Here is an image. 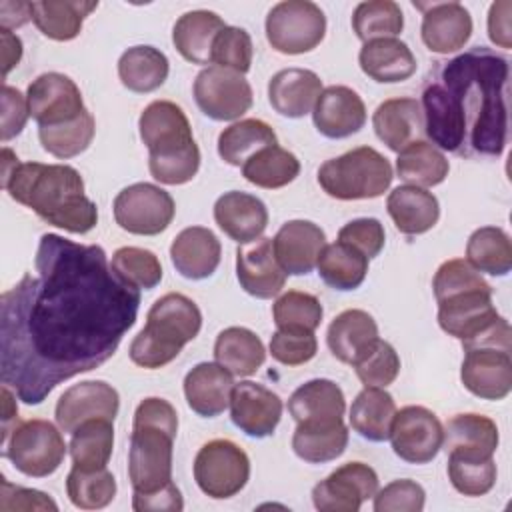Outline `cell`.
I'll use <instances>...</instances> for the list:
<instances>
[{"mask_svg":"<svg viewBox=\"0 0 512 512\" xmlns=\"http://www.w3.org/2000/svg\"><path fill=\"white\" fill-rule=\"evenodd\" d=\"M112 210L122 230L138 236H156L172 224L176 204L164 188L150 182H136L116 194Z\"/></svg>","mask_w":512,"mask_h":512,"instance_id":"11","label":"cell"},{"mask_svg":"<svg viewBox=\"0 0 512 512\" xmlns=\"http://www.w3.org/2000/svg\"><path fill=\"white\" fill-rule=\"evenodd\" d=\"M270 354L276 362L284 366H300L310 362L318 352V342L314 332H282L276 330L270 338Z\"/></svg>","mask_w":512,"mask_h":512,"instance_id":"56","label":"cell"},{"mask_svg":"<svg viewBox=\"0 0 512 512\" xmlns=\"http://www.w3.org/2000/svg\"><path fill=\"white\" fill-rule=\"evenodd\" d=\"M344 410V392L334 380L328 378L308 380L288 398V412L296 422L338 420L344 416Z\"/></svg>","mask_w":512,"mask_h":512,"instance_id":"35","label":"cell"},{"mask_svg":"<svg viewBox=\"0 0 512 512\" xmlns=\"http://www.w3.org/2000/svg\"><path fill=\"white\" fill-rule=\"evenodd\" d=\"M312 120L322 136L342 140L364 128L366 106L356 90L334 84L320 92L312 110Z\"/></svg>","mask_w":512,"mask_h":512,"instance_id":"21","label":"cell"},{"mask_svg":"<svg viewBox=\"0 0 512 512\" xmlns=\"http://www.w3.org/2000/svg\"><path fill=\"white\" fill-rule=\"evenodd\" d=\"M338 240L356 248L368 260H372L382 252L386 232L378 218H356L338 230Z\"/></svg>","mask_w":512,"mask_h":512,"instance_id":"57","label":"cell"},{"mask_svg":"<svg viewBox=\"0 0 512 512\" xmlns=\"http://www.w3.org/2000/svg\"><path fill=\"white\" fill-rule=\"evenodd\" d=\"M2 440L10 434V430L18 424V406H16V392H10V386L2 384Z\"/></svg>","mask_w":512,"mask_h":512,"instance_id":"64","label":"cell"},{"mask_svg":"<svg viewBox=\"0 0 512 512\" xmlns=\"http://www.w3.org/2000/svg\"><path fill=\"white\" fill-rule=\"evenodd\" d=\"M176 434L178 414L168 400L150 396L136 406L128 448V478L134 492H156L172 482Z\"/></svg>","mask_w":512,"mask_h":512,"instance_id":"5","label":"cell"},{"mask_svg":"<svg viewBox=\"0 0 512 512\" xmlns=\"http://www.w3.org/2000/svg\"><path fill=\"white\" fill-rule=\"evenodd\" d=\"M396 414V402L386 388L364 386L350 406L352 430L368 442H384L390 436V426Z\"/></svg>","mask_w":512,"mask_h":512,"instance_id":"38","label":"cell"},{"mask_svg":"<svg viewBox=\"0 0 512 512\" xmlns=\"http://www.w3.org/2000/svg\"><path fill=\"white\" fill-rule=\"evenodd\" d=\"M222 246L216 234L204 226H188L170 244V260L176 272L188 280L212 276L220 264Z\"/></svg>","mask_w":512,"mask_h":512,"instance_id":"24","label":"cell"},{"mask_svg":"<svg viewBox=\"0 0 512 512\" xmlns=\"http://www.w3.org/2000/svg\"><path fill=\"white\" fill-rule=\"evenodd\" d=\"M34 270L0 296L2 384L24 404L110 360L140 308L102 246L44 234Z\"/></svg>","mask_w":512,"mask_h":512,"instance_id":"1","label":"cell"},{"mask_svg":"<svg viewBox=\"0 0 512 512\" xmlns=\"http://www.w3.org/2000/svg\"><path fill=\"white\" fill-rule=\"evenodd\" d=\"M320 278L334 290H356L368 274V258L356 248L336 240L326 244L316 262Z\"/></svg>","mask_w":512,"mask_h":512,"instance_id":"43","label":"cell"},{"mask_svg":"<svg viewBox=\"0 0 512 512\" xmlns=\"http://www.w3.org/2000/svg\"><path fill=\"white\" fill-rule=\"evenodd\" d=\"M0 510L14 512V510H50L56 512L58 504L40 490L14 486L4 476L0 478Z\"/></svg>","mask_w":512,"mask_h":512,"instance_id":"58","label":"cell"},{"mask_svg":"<svg viewBox=\"0 0 512 512\" xmlns=\"http://www.w3.org/2000/svg\"><path fill=\"white\" fill-rule=\"evenodd\" d=\"M508 60L474 46L440 62L422 90L424 134L458 156L504 152L508 140Z\"/></svg>","mask_w":512,"mask_h":512,"instance_id":"2","label":"cell"},{"mask_svg":"<svg viewBox=\"0 0 512 512\" xmlns=\"http://www.w3.org/2000/svg\"><path fill=\"white\" fill-rule=\"evenodd\" d=\"M94 134H96V122L88 110L78 118L62 124L38 126V140L42 148L60 160L74 158L84 150H88V146L94 140Z\"/></svg>","mask_w":512,"mask_h":512,"instance_id":"46","label":"cell"},{"mask_svg":"<svg viewBox=\"0 0 512 512\" xmlns=\"http://www.w3.org/2000/svg\"><path fill=\"white\" fill-rule=\"evenodd\" d=\"M352 366L358 380L364 386L386 388L400 374V356L390 342L378 338L374 346L362 358H358Z\"/></svg>","mask_w":512,"mask_h":512,"instance_id":"52","label":"cell"},{"mask_svg":"<svg viewBox=\"0 0 512 512\" xmlns=\"http://www.w3.org/2000/svg\"><path fill=\"white\" fill-rule=\"evenodd\" d=\"M28 112L38 126H54L86 112L76 82L60 72H44L28 84Z\"/></svg>","mask_w":512,"mask_h":512,"instance_id":"15","label":"cell"},{"mask_svg":"<svg viewBox=\"0 0 512 512\" xmlns=\"http://www.w3.org/2000/svg\"><path fill=\"white\" fill-rule=\"evenodd\" d=\"M402 28V8L392 0H368L354 8L352 30L364 44L378 38H396Z\"/></svg>","mask_w":512,"mask_h":512,"instance_id":"47","label":"cell"},{"mask_svg":"<svg viewBox=\"0 0 512 512\" xmlns=\"http://www.w3.org/2000/svg\"><path fill=\"white\" fill-rule=\"evenodd\" d=\"M192 94L202 114L216 122L238 120L252 108L254 100L252 86L244 74L216 64L196 74Z\"/></svg>","mask_w":512,"mask_h":512,"instance_id":"12","label":"cell"},{"mask_svg":"<svg viewBox=\"0 0 512 512\" xmlns=\"http://www.w3.org/2000/svg\"><path fill=\"white\" fill-rule=\"evenodd\" d=\"M132 508L136 512H180L184 508L182 494L174 482L148 494H132Z\"/></svg>","mask_w":512,"mask_h":512,"instance_id":"60","label":"cell"},{"mask_svg":"<svg viewBox=\"0 0 512 512\" xmlns=\"http://www.w3.org/2000/svg\"><path fill=\"white\" fill-rule=\"evenodd\" d=\"M0 42H2V64H4V80L14 66H18L22 58V40L6 28H0Z\"/></svg>","mask_w":512,"mask_h":512,"instance_id":"63","label":"cell"},{"mask_svg":"<svg viewBox=\"0 0 512 512\" xmlns=\"http://www.w3.org/2000/svg\"><path fill=\"white\" fill-rule=\"evenodd\" d=\"M170 72L166 54L154 46H132L118 60V78L124 88L136 94L158 90Z\"/></svg>","mask_w":512,"mask_h":512,"instance_id":"39","label":"cell"},{"mask_svg":"<svg viewBox=\"0 0 512 512\" xmlns=\"http://www.w3.org/2000/svg\"><path fill=\"white\" fill-rule=\"evenodd\" d=\"M324 316V308L314 294L288 290L276 298L272 306V318L278 330L282 332H314Z\"/></svg>","mask_w":512,"mask_h":512,"instance_id":"48","label":"cell"},{"mask_svg":"<svg viewBox=\"0 0 512 512\" xmlns=\"http://www.w3.org/2000/svg\"><path fill=\"white\" fill-rule=\"evenodd\" d=\"M28 20H32L30 2H12V0L0 2V28H6V30L20 28Z\"/></svg>","mask_w":512,"mask_h":512,"instance_id":"62","label":"cell"},{"mask_svg":"<svg viewBox=\"0 0 512 512\" xmlns=\"http://www.w3.org/2000/svg\"><path fill=\"white\" fill-rule=\"evenodd\" d=\"M450 162L440 148L426 140H414L396 158V174L410 186L432 188L446 180Z\"/></svg>","mask_w":512,"mask_h":512,"instance_id":"40","label":"cell"},{"mask_svg":"<svg viewBox=\"0 0 512 512\" xmlns=\"http://www.w3.org/2000/svg\"><path fill=\"white\" fill-rule=\"evenodd\" d=\"M66 450L62 430L40 418L18 422L2 440V456L8 458L18 472L32 478L54 474L64 462Z\"/></svg>","mask_w":512,"mask_h":512,"instance_id":"8","label":"cell"},{"mask_svg":"<svg viewBox=\"0 0 512 512\" xmlns=\"http://www.w3.org/2000/svg\"><path fill=\"white\" fill-rule=\"evenodd\" d=\"M432 288L436 302L472 290H492V286L482 278V274L474 270L464 258H452L442 262L434 274Z\"/></svg>","mask_w":512,"mask_h":512,"instance_id":"53","label":"cell"},{"mask_svg":"<svg viewBox=\"0 0 512 512\" xmlns=\"http://www.w3.org/2000/svg\"><path fill=\"white\" fill-rule=\"evenodd\" d=\"M234 376L218 362H200L184 376V396L202 418L220 416L230 406Z\"/></svg>","mask_w":512,"mask_h":512,"instance_id":"25","label":"cell"},{"mask_svg":"<svg viewBox=\"0 0 512 512\" xmlns=\"http://www.w3.org/2000/svg\"><path fill=\"white\" fill-rule=\"evenodd\" d=\"M272 144H278V138L268 122L258 118H244L220 132L218 156L226 164L242 168V164L258 150Z\"/></svg>","mask_w":512,"mask_h":512,"instance_id":"41","label":"cell"},{"mask_svg":"<svg viewBox=\"0 0 512 512\" xmlns=\"http://www.w3.org/2000/svg\"><path fill=\"white\" fill-rule=\"evenodd\" d=\"M214 358L232 376L248 378L266 360V348L256 332L244 326L224 328L214 342Z\"/></svg>","mask_w":512,"mask_h":512,"instance_id":"37","label":"cell"},{"mask_svg":"<svg viewBox=\"0 0 512 512\" xmlns=\"http://www.w3.org/2000/svg\"><path fill=\"white\" fill-rule=\"evenodd\" d=\"M98 8V2L84 0H38L30 2V14L36 28L50 40L68 42L82 32L86 16Z\"/></svg>","mask_w":512,"mask_h":512,"instance_id":"36","label":"cell"},{"mask_svg":"<svg viewBox=\"0 0 512 512\" xmlns=\"http://www.w3.org/2000/svg\"><path fill=\"white\" fill-rule=\"evenodd\" d=\"M110 266L120 280L138 290H152L162 280V264L158 256L146 248L122 246L112 254Z\"/></svg>","mask_w":512,"mask_h":512,"instance_id":"51","label":"cell"},{"mask_svg":"<svg viewBox=\"0 0 512 512\" xmlns=\"http://www.w3.org/2000/svg\"><path fill=\"white\" fill-rule=\"evenodd\" d=\"M324 246V230L310 220H288L272 238L274 256L286 276L310 274Z\"/></svg>","mask_w":512,"mask_h":512,"instance_id":"22","label":"cell"},{"mask_svg":"<svg viewBox=\"0 0 512 512\" xmlns=\"http://www.w3.org/2000/svg\"><path fill=\"white\" fill-rule=\"evenodd\" d=\"M386 210L394 226L406 236H418L436 226L440 218L438 198L426 188L398 186L388 194Z\"/></svg>","mask_w":512,"mask_h":512,"instance_id":"32","label":"cell"},{"mask_svg":"<svg viewBox=\"0 0 512 512\" xmlns=\"http://www.w3.org/2000/svg\"><path fill=\"white\" fill-rule=\"evenodd\" d=\"M114 448V420L92 418L82 422L70 438L68 452L72 466L80 470L106 468Z\"/></svg>","mask_w":512,"mask_h":512,"instance_id":"42","label":"cell"},{"mask_svg":"<svg viewBox=\"0 0 512 512\" xmlns=\"http://www.w3.org/2000/svg\"><path fill=\"white\" fill-rule=\"evenodd\" d=\"M448 456V480L464 496H484L496 484V462L492 458H474L460 454Z\"/></svg>","mask_w":512,"mask_h":512,"instance_id":"50","label":"cell"},{"mask_svg":"<svg viewBox=\"0 0 512 512\" xmlns=\"http://www.w3.org/2000/svg\"><path fill=\"white\" fill-rule=\"evenodd\" d=\"M254 46L252 38L244 28L224 26L212 46V64L246 74L252 66Z\"/></svg>","mask_w":512,"mask_h":512,"instance_id":"54","label":"cell"},{"mask_svg":"<svg viewBox=\"0 0 512 512\" xmlns=\"http://www.w3.org/2000/svg\"><path fill=\"white\" fill-rule=\"evenodd\" d=\"M66 494L80 510H100L114 500L116 478L108 468L80 470L72 466L66 476Z\"/></svg>","mask_w":512,"mask_h":512,"instance_id":"49","label":"cell"},{"mask_svg":"<svg viewBox=\"0 0 512 512\" xmlns=\"http://www.w3.org/2000/svg\"><path fill=\"white\" fill-rule=\"evenodd\" d=\"M268 44L288 56L312 52L326 34V16L310 0H284L270 8L266 16Z\"/></svg>","mask_w":512,"mask_h":512,"instance_id":"9","label":"cell"},{"mask_svg":"<svg viewBox=\"0 0 512 512\" xmlns=\"http://www.w3.org/2000/svg\"><path fill=\"white\" fill-rule=\"evenodd\" d=\"M214 220L230 240L248 244L264 234L268 226V208L254 194L230 190L214 202Z\"/></svg>","mask_w":512,"mask_h":512,"instance_id":"23","label":"cell"},{"mask_svg":"<svg viewBox=\"0 0 512 512\" xmlns=\"http://www.w3.org/2000/svg\"><path fill=\"white\" fill-rule=\"evenodd\" d=\"M2 188L12 200L66 232L86 234L98 222V208L84 194V180L74 166L18 162L2 176Z\"/></svg>","mask_w":512,"mask_h":512,"instance_id":"3","label":"cell"},{"mask_svg":"<svg viewBox=\"0 0 512 512\" xmlns=\"http://www.w3.org/2000/svg\"><path fill=\"white\" fill-rule=\"evenodd\" d=\"M224 20L212 10H190L172 28V44L192 64H212V46Z\"/></svg>","mask_w":512,"mask_h":512,"instance_id":"33","label":"cell"},{"mask_svg":"<svg viewBox=\"0 0 512 512\" xmlns=\"http://www.w3.org/2000/svg\"><path fill=\"white\" fill-rule=\"evenodd\" d=\"M498 442V426L492 418L484 414H456L444 426L442 448L446 454L492 458L498 448Z\"/></svg>","mask_w":512,"mask_h":512,"instance_id":"28","label":"cell"},{"mask_svg":"<svg viewBox=\"0 0 512 512\" xmlns=\"http://www.w3.org/2000/svg\"><path fill=\"white\" fill-rule=\"evenodd\" d=\"M422 10L420 36L430 52L452 54L472 36V16L460 2H414Z\"/></svg>","mask_w":512,"mask_h":512,"instance_id":"19","label":"cell"},{"mask_svg":"<svg viewBox=\"0 0 512 512\" xmlns=\"http://www.w3.org/2000/svg\"><path fill=\"white\" fill-rule=\"evenodd\" d=\"M464 388L482 400H502L512 390V350L470 348L460 366Z\"/></svg>","mask_w":512,"mask_h":512,"instance_id":"17","label":"cell"},{"mask_svg":"<svg viewBox=\"0 0 512 512\" xmlns=\"http://www.w3.org/2000/svg\"><path fill=\"white\" fill-rule=\"evenodd\" d=\"M120 410L118 390L104 380H84L62 392L56 402V424L72 434L82 422L92 418L114 420Z\"/></svg>","mask_w":512,"mask_h":512,"instance_id":"16","label":"cell"},{"mask_svg":"<svg viewBox=\"0 0 512 512\" xmlns=\"http://www.w3.org/2000/svg\"><path fill=\"white\" fill-rule=\"evenodd\" d=\"M322 80L308 68H284L268 82V102L284 118H304L314 110Z\"/></svg>","mask_w":512,"mask_h":512,"instance_id":"26","label":"cell"},{"mask_svg":"<svg viewBox=\"0 0 512 512\" xmlns=\"http://www.w3.org/2000/svg\"><path fill=\"white\" fill-rule=\"evenodd\" d=\"M512 14V2L510 0H498L490 4L488 10V38L492 44L510 50L512 48V26L510 16Z\"/></svg>","mask_w":512,"mask_h":512,"instance_id":"61","label":"cell"},{"mask_svg":"<svg viewBox=\"0 0 512 512\" xmlns=\"http://www.w3.org/2000/svg\"><path fill=\"white\" fill-rule=\"evenodd\" d=\"M194 480L198 488L214 498L236 496L250 478V458L232 440L216 438L206 442L194 458Z\"/></svg>","mask_w":512,"mask_h":512,"instance_id":"10","label":"cell"},{"mask_svg":"<svg viewBox=\"0 0 512 512\" xmlns=\"http://www.w3.org/2000/svg\"><path fill=\"white\" fill-rule=\"evenodd\" d=\"M426 504L424 488L410 480L400 478L386 484L374 494V512H420Z\"/></svg>","mask_w":512,"mask_h":512,"instance_id":"55","label":"cell"},{"mask_svg":"<svg viewBox=\"0 0 512 512\" xmlns=\"http://www.w3.org/2000/svg\"><path fill=\"white\" fill-rule=\"evenodd\" d=\"M376 136L392 150L400 152L410 142L420 140L424 130V116L416 98H390L384 100L372 116Z\"/></svg>","mask_w":512,"mask_h":512,"instance_id":"31","label":"cell"},{"mask_svg":"<svg viewBox=\"0 0 512 512\" xmlns=\"http://www.w3.org/2000/svg\"><path fill=\"white\" fill-rule=\"evenodd\" d=\"M28 100L18 88H12L4 82L2 86V142L18 136L28 120Z\"/></svg>","mask_w":512,"mask_h":512,"instance_id":"59","label":"cell"},{"mask_svg":"<svg viewBox=\"0 0 512 512\" xmlns=\"http://www.w3.org/2000/svg\"><path fill=\"white\" fill-rule=\"evenodd\" d=\"M498 316L492 290H472L438 302L440 328L458 340L474 336Z\"/></svg>","mask_w":512,"mask_h":512,"instance_id":"27","label":"cell"},{"mask_svg":"<svg viewBox=\"0 0 512 512\" xmlns=\"http://www.w3.org/2000/svg\"><path fill=\"white\" fill-rule=\"evenodd\" d=\"M300 174V160L286 148L272 144L258 150L252 158L242 164V176L266 190L284 188Z\"/></svg>","mask_w":512,"mask_h":512,"instance_id":"44","label":"cell"},{"mask_svg":"<svg viewBox=\"0 0 512 512\" xmlns=\"http://www.w3.org/2000/svg\"><path fill=\"white\" fill-rule=\"evenodd\" d=\"M230 418L250 438H268L282 418V400L270 388L244 380L234 384L230 396Z\"/></svg>","mask_w":512,"mask_h":512,"instance_id":"18","label":"cell"},{"mask_svg":"<svg viewBox=\"0 0 512 512\" xmlns=\"http://www.w3.org/2000/svg\"><path fill=\"white\" fill-rule=\"evenodd\" d=\"M442 438V422L424 406H404L396 410L388 436L394 454L410 464L432 462L442 450Z\"/></svg>","mask_w":512,"mask_h":512,"instance_id":"13","label":"cell"},{"mask_svg":"<svg viewBox=\"0 0 512 512\" xmlns=\"http://www.w3.org/2000/svg\"><path fill=\"white\" fill-rule=\"evenodd\" d=\"M236 278L242 290L254 298L270 300L278 296L286 284V272L280 268L272 238H258L240 244L236 250Z\"/></svg>","mask_w":512,"mask_h":512,"instance_id":"20","label":"cell"},{"mask_svg":"<svg viewBox=\"0 0 512 512\" xmlns=\"http://www.w3.org/2000/svg\"><path fill=\"white\" fill-rule=\"evenodd\" d=\"M200 328L202 312L198 304L180 292H168L150 306L146 326L130 344V360L148 370L162 368L198 336Z\"/></svg>","mask_w":512,"mask_h":512,"instance_id":"6","label":"cell"},{"mask_svg":"<svg viewBox=\"0 0 512 512\" xmlns=\"http://www.w3.org/2000/svg\"><path fill=\"white\" fill-rule=\"evenodd\" d=\"M292 434L294 454L310 464H324L340 458L348 446V428L342 418L320 422H296Z\"/></svg>","mask_w":512,"mask_h":512,"instance_id":"34","label":"cell"},{"mask_svg":"<svg viewBox=\"0 0 512 512\" xmlns=\"http://www.w3.org/2000/svg\"><path fill=\"white\" fill-rule=\"evenodd\" d=\"M378 338L376 320L360 308L340 312L326 332V344L332 356L350 366L362 358Z\"/></svg>","mask_w":512,"mask_h":512,"instance_id":"29","label":"cell"},{"mask_svg":"<svg viewBox=\"0 0 512 512\" xmlns=\"http://www.w3.org/2000/svg\"><path fill=\"white\" fill-rule=\"evenodd\" d=\"M394 178L386 156L372 146H358L326 160L318 168L320 188L336 200H370L382 196Z\"/></svg>","mask_w":512,"mask_h":512,"instance_id":"7","label":"cell"},{"mask_svg":"<svg viewBox=\"0 0 512 512\" xmlns=\"http://www.w3.org/2000/svg\"><path fill=\"white\" fill-rule=\"evenodd\" d=\"M138 132L148 148V168L156 182L180 186L190 182L200 168V148L184 110L170 100L150 102L140 118Z\"/></svg>","mask_w":512,"mask_h":512,"instance_id":"4","label":"cell"},{"mask_svg":"<svg viewBox=\"0 0 512 512\" xmlns=\"http://www.w3.org/2000/svg\"><path fill=\"white\" fill-rule=\"evenodd\" d=\"M376 492V470L364 462H346L312 488V504L320 512H358Z\"/></svg>","mask_w":512,"mask_h":512,"instance_id":"14","label":"cell"},{"mask_svg":"<svg viewBox=\"0 0 512 512\" xmlns=\"http://www.w3.org/2000/svg\"><path fill=\"white\" fill-rule=\"evenodd\" d=\"M466 262L480 274L506 276L512 270V242L498 226L474 230L466 244Z\"/></svg>","mask_w":512,"mask_h":512,"instance_id":"45","label":"cell"},{"mask_svg":"<svg viewBox=\"0 0 512 512\" xmlns=\"http://www.w3.org/2000/svg\"><path fill=\"white\" fill-rule=\"evenodd\" d=\"M360 70L374 82L396 84L408 80L418 64L416 56L406 42L398 38L370 40L360 48L358 54Z\"/></svg>","mask_w":512,"mask_h":512,"instance_id":"30","label":"cell"}]
</instances>
